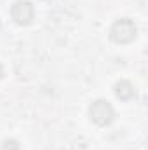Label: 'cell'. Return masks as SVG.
Returning a JSON list of instances; mask_svg holds the SVG:
<instances>
[{
	"label": "cell",
	"mask_w": 148,
	"mask_h": 150,
	"mask_svg": "<svg viewBox=\"0 0 148 150\" xmlns=\"http://www.w3.org/2000/svg\"><path fill=\"white\" fill-rule=\"evenodd\" d=\"M136 33H138V28L134 21L129 18L117 19L110 28V38L115 44H129L136 38Z\"/></svg>",
	"instance_id": "cell-1"
},
{
	"label": "cell",
	"mask_w": 148,
	"mask_h": 150,
	"mask_svg": "<svg viewBox=\"0 0 148 150\" xmlns=\"http://www.w3.org/2000/svg\"><path fill=\"white\" fill-rule=\"evenodd\" d=\"M89 115H91V120L96 122L98 126H108L115 119V110L108 101L96 100L89 108Z\"/></svg>",
	"instance_id": "cell-2"
},
{
	"label": "cell",
	"mask_w": 148,
	"mask_h": 150,
	"mask_svg": "<svg viewBox=\"0 0 148 150\" xmlns=\"http://www.w3.org/2000/svg\"><path fill=\"white\" fill-rule=\"evenodd\" d=\"M33 16H35V9H33L32 2H28V0H18L11 7V18L21 26L30 25L33 21Z\"/></svg>",
	"instance_id": "cell-3"
},
{
	"label": "cell",
	"mask_w": 148,
	"mask_h": 150,
	"mask_svg": "<svg viewBox=\"0 0 148 150\" xmlns=\"http://www.w3.org/2000/svg\"><path fill=\"white\" fill-rule=\"evenodd\" d=\"M115 94L118 100H131L134 96V86L129 80H120L115 84Z\"/></svg>",
	"instance_id": "cell-4"
},
{
	"label": "cell",
	"mask_w": 148,
	"mask_h": 150,
	"mask_svg": "<svg viewBox=\"0 0 148 150\" xmlns=\"http://www.w3.org/2000/svg\"><path fill=\"white\" fill-rule=\"evenodd\" d=\"M2 150H19V143L16 140H5L2 145Z\"/></svg>",
	"instance_id": "cell-5"
},
{
	"label": "cell",
	"mask_w": 148,
	"mask_h": 150,
	"mask_svg": "<svg viewBox=\"0 0 148 150\" xmlns=\"http://www.w3.org/2000/svg\"><path fill=\"white\" fill-rule=\"evenodd\" d=\"M2 77H4V67L0 65V79H2Z\"/></svg>",
	"instance_id": "cell-6"
}]
</instances>
